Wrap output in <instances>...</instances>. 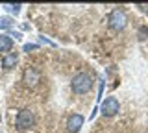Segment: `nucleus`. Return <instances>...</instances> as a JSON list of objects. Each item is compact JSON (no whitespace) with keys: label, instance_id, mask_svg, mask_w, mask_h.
Wrapping results in <instances>:
<instances>
[{"label":"nucleus","instance_id":"f257e3e1","mask_svg":"<svg viewBox=\"0 0 148 133\" xmlns=\"http://www.w3.org/2000/svg\"><path fill=\"white\" fill-rule=\"evenodd\" d=\"M91 87H92V78H91V74H87V72H80V74L74 76V80H72V91L76 94L89 93Z\"/></svg>","mask_w":148,"mask_h":133},{"label":"nucleus","instance_id":"f03ea898","mask_svg":"<svg viewBox=\"0 0 148 133\" xmlns=\"http://www.w3.org/2000/svg\"><path fill=\"white\" fill-rule=\"evenodd\" d=\"M126 22H128V17H126V13H124L122 10H113L109 13V26L115 31L124 30L126 28Z\"/></svg>","mask_w":148,"mask_h":133},{"label":"nucleus","instance_id":"7ed1b4c3","mask_svg":"<svg viewBox=\"0 0 148 133\" xmlns=\"http://www.w3.org/2000/svg\"><path fill=\"white\" fill-rule=\"evenodd\" d=\"M35 124V117L30 109H21L17 115V128L18 130H30Z\"/></svg>","mask_w":148,"mask_h":133},{"label":"nucleus","instance_id":"20e7f679","mask_svg":"<svg viewBox=\"0 0 148 133\" xmlns=\"http://www.w3.org/2000/svg\"><path fill=\"white\" fill-rule=\"evenodd\" d=\"M120 105H119V100L115 98V96H109V98H106L104 102L100 105V111L104 117H115V115L119 113Z\"/></svg>","mask_w":148,"mask_h":133},{"label":"nucleus","instance_id":"39448f33","mask_svg":"<svg viewBox=\"0 0 148 133\" xmlns=\"http://www.w3.org/2000/svg\"><path fill=\"white\" fill-rule=\"evenodd\" d=\"M39 80H41V74L35 70L34 67H28L24 70V74H22V81H24L28 87H35L37 83H39Z\"/></svg>","mask_w":148,"mask_h":133},{"label":"nucleus","instance_id":"423d86ee","mask_svg":"<svg viewBox=\"0 0 148 133\" xmlns=\"http://www.w3.org/2000/svg\"><path fill=\"white\" fill-rule=\"evenodd\" d=\"M83 122H85V118H83L82 115H72V117L69 118V122H67V130L71 133H78L82 130Z\"/></svg>","mask_w":148,"mask_h":133},{"label":"nucleus","instance_id":"0eeeda50","mask_svg":"<svg viewBox=\"0 0 148 133\" xmlns=\"http://www.w3.org/2000/svg\"><path fill=\"white\" fill-rule=\"evenodd\" d=\"M13 48V39L9 35H0V52H9Z\"/></svg>","mask_w":148,"mask_h":133},{"label":"nucleus","instance_id":"6e6552de","mask_svg":"<svg viewBox=\"0 0 148 133\" xmlns=\"http://www.w3.org/2000/svg\"><path fill=\"white\" fill-rule=\"evenodd\" d=\"M17 54H8V56H4L2 59V67L4 68H11V67H15V63H17Z\"/></svg>","mask_w":148,"mask_h":133},{"label":"nucleus","instance_id":"1a4fd4ad","mask_svg":"<svg viewBox=\"0 0 148 133\" xmlns=\"http://www.w3.org/2000/svg\"><path fill=\"white\" fill-rule=\"evenodd\" d=\"M13 26V20L9 17H0V30H9Z\"/></svg>","mask_w":148,"mask_h":133},{"label":"nucleus","instance_id":"9d476101","mask_svg":"<svg viewBox=\"0 0 148 133\" xmlns=\"http://www.w3.org/2000/svg\"><path fill=\"white\" fill-rule=\"evenodd\" d=\"M4 10L9 11V13H15V15H17V13L21 11V4H15V6H13V4H6V6H4Z\"/></svg>","mask_w":148,"mask_h":133},{"label":"nucleus","instance_id":"9b49d317","mask_svg":"<svg viewBox=\"0 0 148 133\" xmlns=\"http://www.w3.org/2000/svg\"><path fill=\"white\" fill-rule=\"evenodd\" d=\"M37 48H39L37 44H32V43H28V44H24V48H22V50H24V52H30V50H37Z\"/></svg>","mask_w":148,"mask_h":133},{"label":"nucleus","instance_id":"f8f14e48","mask_svg":"<svg viewBox=\"0 0 148 133\" xmlns=\"http://www.w3.org/2000/svg\"><path fill=\"white\" fill-rule=\"evenodd\" d=\"M146 35H148V28H141V31H139V39H146Z\"/></svg>","mask_w":148,"mask_h":133},{"label":"nucleus","instance_id":"ddd939ff","mask_svg":"<svg viewBox=\"0 0 148 133\" xmlns=\"http://www.w3.org/2000/svg\"><path fill=\"white\" fill-rule=\"evenodd\" d=\"M11 37H15V39H18V37H21V33H18V31H11Z\"/></svg>","mask_w":148,"mask_h":133},{"label":"nucleus","instance_id":"4468645a","mask_svg":"<svg viewBox=\"0 0 148 133\" xmlns=\"http://www.w3.org/2000/svg\"><path fill=\"white\" fill-rule=\"evenodd\" d=\"M0 120H2V117H0Z\"/></svg>","mask_w":148,"mask_h":133}]
</instances>
